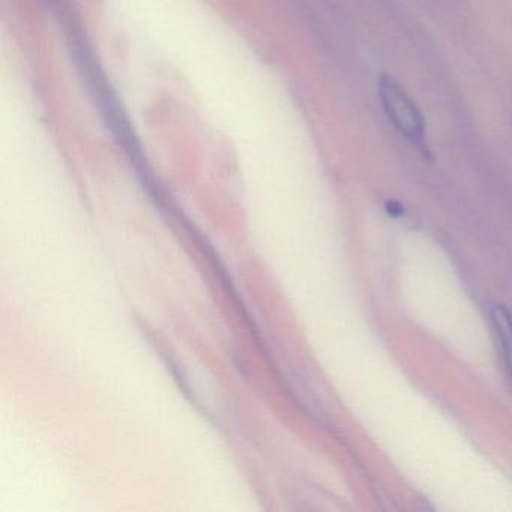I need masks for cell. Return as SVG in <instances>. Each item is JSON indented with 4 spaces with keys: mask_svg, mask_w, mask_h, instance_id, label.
Masks as SVG:
<instances>
[{
    "mask_svg": "<svg viewBox=\"0 0 512 512\" xmlns=\"http://www.w3.org/2000/svg\"><path fill=\"white\" fill-rule=\"evenodd\" d=\"M379 95L386 116L397 128L398 133L403 134L418 148H424L425 121L415 101L394 79L388 76H383L380 79Z\"/></svg>",
    "mask_w": 512,
    "mask_h": 512,
    "instance_id": "cell-1",
    "label": "cell"
},
{
    "mask_svg": "<svg viewBox=\"0 0 512 512\" xmlns=\"http://www.w3.org/2000/svg\"><path fill=\"white\" fill-rule=\"evenodd\" d=\"M493 323L502 349L503 361L512 383V316L503 307L493 310Z\"/></svg>",
    "mask_w": 512,
    "mask_h": 512,
    "instance_id": "cell-2",
    "label": "cell"
}]
</instances>
